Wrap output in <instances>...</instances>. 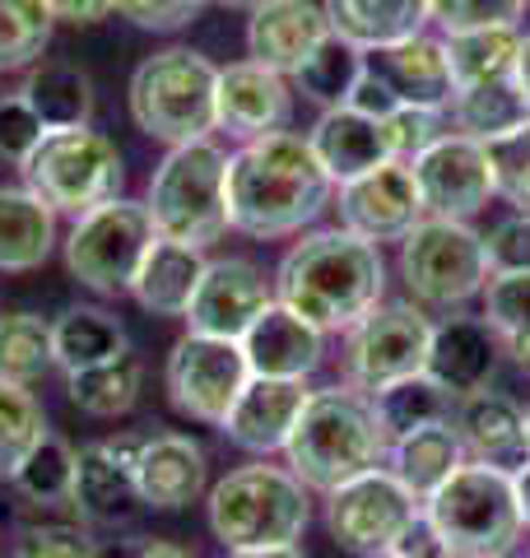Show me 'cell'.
Segmentation results:
<instances>
[{"instance_id": "6da1fadb", "label": "cell", "mask_w": 530, "mask_h": 558, "mask_svg": "<svg viewBox=\"0 0 530 558\" xmlns=\"http://www.w3.org/2000/svg\"><path fill=\"white\" fill-rule=\"evenodd\" d=\"M330 201L335 182L308 135L275 131L228 154V229L246 238H293L312 229Z\"/></svg>"}, {"instance_id": "7a4b0ae2", "label": "cell", "mask_w": 530, "mask_h": 558, "mask_svg": "<svg viewBox=\"0 0 530 558\" xmlns=\"http://www.w3.org/2000/svg\"><path fill=\"white\" fill-rule=\"evenodd\" d=\"M386 299L382 247L349 229L303 233L275 270V303H285L322 336L359 326Z\"/></svg>"}, {"instance_id": "3957f363", "label": "cell", "mask_w": 530, "mask_h": 558, "mask_svg": "<svg viewBox=\"0 0 530 558\" xmlns=\"http://www.w3.org/2000/svg\"><path fill=\"white\" fill-rule=\"evenodd\" d=\"M386 451L392 442L373 414V396L349 387V381H335V387L308 396L289 433L285 465L308 484V494H330L345 480L382 465Z\"/></svg>"}, {"instance_id": "277c9868", "label": "cell", "mask_w": 530, "mask_h": 558, "mask_svg": "<svg viewBox=\"0 0 530 558\" xmlns=\"http://www.w3.org/2000/svg\"><path fill=\"white\" fill-rule=\"evenodd\" d=\"M209 531L224 549H265V545H298L312 521L308 484L289 465H242L209 488L205 498Z\"/></svg>"}, {"instance_id": "5b68a950", "label": "cell", "mask_w": 530, "mask_h": 558, "mask_svg": "<svg viewBox=\"0 0 530 558\" xmlns=\"http://www.w3.org/2000/svg\"><path fill=\"white\" fill-rule=\"evenodd\" d=\"M154 233L205 252L228 233V149L215 140L172 145L149 178Z\"/></svg>"}, {"instance_id": "8992f818", "label": "cell", "mask_w": 530, "mask_h": 558, "mask_svg": "<svg viewBox=\"0 0 530 558\" xmlns=\"http://www.w3.org/2000/svg\"><path fill=\"white\" fill-rule=\"evenodd\" d=\"M219 65L196 47H164L145 57L131 75V121L158 145L209 140L215 126Z\"/></svg>"}, {"instance_id": "52a82bcc", "label": "cell", "mask_w": 530, "mask_h": 558, "mask_svg": "<svg viewBox=\"0 0 530 558\" xmlns=\"http://www.w3.org/2000/svg\"><path fill=\"white\" fill-rule=\"evenodd\" d=\"M423 517L447 545V558H507L521 545V508L511 475L484 461H466L423 498Z\"/></svg>"}, {"instance_id": "ba28073f", "label": "cell", "mask_w": 530, "mask_h": 558, "mask_svg": "<svg viewBox=\"0 0 530 558\" xmlns=\"http://www.w3.org/2000/svg\"><path fill=\"white\" fill-rule=\"evenodd\" d=\"M24 186L51 205L57 215H88V209L108 205L121 196L127 182V163L112 135H103L94 126L75 131H47L38 140V149L20 163Z\"/></svg>"}, {"instance_id": "9c48e42d", "label": "cell", "mask_w": 530, "mask_h": 558, "mask_svg": "<svg viewBox=\"0 0 530 558\" xmlns=\"http://www.w3.org/2000/svg\"><path fill=\"white\" fill-rule=\"evenodd\" d=\"M484 233H474L466 219L423 215L400 238V279L419 307L461 312L470 299H480L489 284Z\"/></svg>"}, {"instance_id": "30bf717a", "label": "cell", "mask_w": 530, "mask_h": 558, "mask_svg": "<svg viewBox=\"0 0 530 558\" xmlns=\"http://www.w3.org/2000/svg\"><path fill=\"white\" fill-rule=\"evenodd\" d=\"M154 219L145 201L117 196L108 205L88 209L75 219V229L65 238V270L80 279L84 289L117 299L131 293V279L140 270V260L154 247Z\"/></svg>"}, {"instance_id": "8fae6325", "label": "cell", "mask_w": 530, "mask_h": 558, "mask_svg": "<svg viewBox=\"0 0 530 558\" xmlns=\"http://www.w3.org/2000/svg\"><path fill=\"white\" fill-rule=\"evenodd\" d=\"M419 508L423 502L392 470L373 465L326 494V526L340 549L359 554V558H386V554H396L400 535L410 531Z\"/></svg>"}, {"instance_id": "7c38bea8", "label": "cell", "mask_w": 530, "mask_h": 558, "mask_svg": "<svg viewBox=\"0 0 530 558\" xmlns=\"http://www.w3.org/2000/svg\"><path fill=\"white\" fill-rule=\"evenodd\" d=\"M429 340H433V322L414 299L377 303L359 326L345 330V381L373 396L386 381L423 373Z\"/></svg>"}, {"instance_id": "4fadbf2b", "label": "cell", "mask_w": 530, "mask_h": 558, "mask_svg": "<svg viewBox=\"0 0 530 558\" xmlns=\"http://www.w3.org/2000/svg\"><path fill=\"white\" fill-rule=\"evenodd\" d=\"M246 381H252V368H246L242 344L219 340V336H196V330H186L172 344L168 368H164L172 410L196 418V424H215V428L228 418Z\"/></svg>"}, {"instance_id": "5bb4252c", "label": "cell", "mask_w": 530, "mask_h": 558, "mask_svg": "<svg viewBox=\"0 0 530 558\" xmlns=\"http://www.w3.org/2000/svg\"><path fill=\"white\" fill-rule=\"evenodd\" d=\"M410 168H414V182H419L423 215L470 223L493 196H498L489 145H480V140H470V135L447 131L437 145L423 149Z\"/></svg>"}, {"instance_id": "9a60e30c", "label": "cell", "mask_w": 530, "mask_h": 558, "mask_svg": "<svg viewBox=\"0 0 530 558\" xmlns=\"http://www.w3.org/2000/svg\"><path fill=\"white\" fill-rule=\"evenodd\" d=\"M330 209L340 215V229L377 242V247H382V242H400L423 219L414 168L400 163V159H386L382 168L335 186Z\"/></svg>"}, {"instance_id": "2e32d148", "label": "cell", "mask_w": 530, "mask_h": 558, "mask_svg": "<svg viewBox=\"0 0 530 558\" xmlns=\"http://www.w3.org/2000/svg\"><path fill=\"white\" fill-rule=\"evenodd\" d=\"M275 303V279L246 256H224L209 260L196 293L186 307V330L196 336H219V340H242L252 322Z\"/></svg>"}, {"instance_id": "e0dca14e", "label": "cell", "mask_w": 530, "mask_h": 558, "mask_svg": "<svg viewBox=\"0 0 530 558\" xmlns=\"http://www.w3.org/2000/svg\"><path fill=\"white\" fill-rule=\"evenodd\" d=\"M293 89L279 70H265L256 61H233L219 70L215 84V126L233 140H261L289 126Z\"/></svg>"}, {"instance_id": "ac0fdd59", "label": "cell", "mask_w": 530, "mask_h": 558, "mask_svg": "<svg viewBox=\"0 0 530 558\" xmlns=\"http://www.w3.org/2000/svg\"><path fill=\"white\" fill-rule=\"evenodd\" d=\"M135 488L140 502L158 512H182L205 494L209 457L186 433H145L135 447Z\"/></svg>"}, {"instance_id": "d6986e66", "label": "cell", "mask_w": 530, "mask_h": 558, "mask_svg": "<svg viewBox=\"0 0 530 558\" xmlns=\"http://www.w3.org/2000/svg\"><path fill=\"white\" fill-rule=\"evenodd\" d=\"M326 38H330V20L316 0H261L252 20H246V61L293 80L298 65Z\"/></svg>"}, {"instance_id": "ffe728a7", "label": "cell", "mask_w": 530, "mask_h": 558, "mask_svg": "<svg viewBox=\"0 0 530 558\" xmlns=\"http://www.w3.org/2000/svg\"><path fill=\"white\" fill-rule=\"evenodd\" d=\"M451 428L461 438L470 461H484L503 475H517L530 465V447H526V410L503 391H470L456 396L451 410Z\"/></svg>"}, {"instance_id": "44dd1931", "label": "cell", "mask_w": 530, "mask_h": 558, "mask_svg": "<svg viewBox=\"0 0 530 558\" xmlns=\"http://www.w3.org/2000/svg\"><path fill=\"white\" fill-rule=\"evenodd\" d=\"M363 65L396 94L400 108L447 112L451 98H456L447 51H442V38H429V33H414V38H400V43L363 51Z\"/></svg>"}, {"instance_id": "7402d4cb", "label": "cell", "mask_w": 530, "mask_h": 558, "mask_svg": "<svg viewBox=\"0 0 530 558\" xmlns=\"http://www.w3.org/2000/svg\"><path fill=\"white\" fill-rule=\"evenodd\" d=\"M308 387L303 381H285V377H252L233 400V410L219 424V433L233 447L252 451V457H275L289 447V433L298 424V414L308 405Z\"/></svg>"}, {"instance_id": "603a6c76", "label": "cell", "mask_w": 530, "mask_h": 558, "mask_svg": "<svg viewBox=\"0 0 530 558\" xmlns=\"http://www.w3.org/2000/svg\"><path fill=\"white\" fill-rule=\"evenodd\" d=\"M503 340L484 317L470 312H447L442 322H433V340H429V363L423 373L437 377L451 396H470L484 391L493 368H498Z\"/></svg>"}, {"instance_id": "cb8c5ba5", "label": "cell", "mask_w": 530, "mask_h": 558, "mask_svg": "<svg viewBox=\"0 0 530 558\" xmlns=\"http://www.w3.org/2000/svg\"><path fill=\"white\" fill-rule=\"evenodd\" d=\"M246 354L252 377H285V381H308L326 359V336L312 322H303L285 303H270L252 322V330L238 340Z\"/></svg>"}, {"instance_id": "d4e9b609", "label": "cell", "mask_w": 530, "mask_h": 558, "mask_svg": "<svg viewBox=\"0 0 530 558\" xmlns=\"http://www.w3.org/2000/svg\"><path fill=\"white\" fill-rule=\"evenodd\" d=\"M312 140V154L322 159L326 178L340 186V182H353L363 178V172L382 168L392 159V149H386V131L377 117H363L353 108H330L316 117V126L308 131Z\"/></svg>"}, {"instance_id": "484cf974", "label": "cell", "mask_w": 530, "mask_h": 558, "mask_svg": "<svg viewBox=\"0 0 530 558\" xmlns=\"http://www.w3.org/2000/svg\"><path fill=\"white\" fill-rule=\"evenodd\" d=\"M70 508H75L84 521H127L140 502L135 488V470L131 461H121L112 442H88L75 451V484H70Z\"/></svg>"}, {"instance_id": "4316f807", "label": "cell", "mask_w": 530, "mask_h": 558, "mask_svg": "<svg viewBox=\"0 0 530 558\" xmlns=\"http://www.w3.org/2000/svg\"><path fill=\"white\" fill-rule=\"evenodd\" d=\"M205 266H209V260L196 247L154 238V247L145 252V260H140V270L131 279L135 303L145 312H154V317H186L191 293H196Z\"/></svg>"}, {"instance_id": "83f0119b", "label": "cell", "mask_w": 530, "mask_h": 558, "mask_svg": "<svg viewBox=\"0 0 530 558\" xmlns=\"http://www.w3.org/2000/svg\"><path fill=\"white\" fill-rule=\"evenodd\" d=\"M57 247V209L28 186H0V270H38Z\"/></svg>"}, {"instance_id": "f1b7e54d", "label": "cell", "mask_w": 530, "mask_h": 558, "mask_svg": "<svg viewBox=\"0 0 530 558\" xmlns=\"http://www.w3.org/2000/svg\"><path fill=\"white\" fill-rule=\"evenodd\" d=\"M322 10L335 38L363 51L414 38L429 24V0H322Z\"/></svg>"}, {"instance_id": "f546056e", "label": "cell", "mask_w": 530, "mask_h": 558, "mask_svg": "<svg viewBox=\"0 0 530 558\" xmlns=\"http://www.w3.org/2000/svg\"><path fill=\"white\" fill-rule=\"evenodd\" d=\"M24 102L43 131H75L94 121V80L70 61H38L24 75Z\"/></svg>"}, {"instance_id": "4dcf8cb0", "label": "cell", "mask_w": 530, "mask_h": 558, "mask_svg": "<svg viewBox=\"0 0 530 558\" xmlns=\"http://www.w3.org/2000/svg\"><path fill=\"white\" fill-rule=\"evenodd\" d=\"M470 457L461 438H456L451 424H433V428H419V433H405V438L392 442V451H386V470L410 488V494L423 502L433 494V488L447 484L456 470H461Z\"/></svg>"}, {"instance_id": "1f68e13d", "label": "cell", "mask_w": 530, "mask_h": 558, "mask_svg": "<svg viewBox=\"0 0 530 558\" xmlns=\"http://www.w3.org/2000/svg\"><path fill=\"white\" fill-rule=\"evenodd\" d=\"M451 410H456V396L429 373H410L373 391V414L386 433V442L405 438V433H419V428H433V424H451Z\"/></svg>"}, {"instance_id": "d6a6232c", "label": "cell", "mask_w": 530, "mask_h": 558, "mask_svg": "<svg viewBox=\"0 0 530 558\" xmlns=\"http://www.w3.org/2000/svg\"><path fill=\"white\" fill-rule=\"evenodd\" d=\"M127 349H131L127 326L103 307H65L61 317L51 322V354H57V368H65V373L108 363L117 354H127Z\"/></svg>"}, {"instance_id": "836d02e7", "label": "cell", "mask_w": 530, "mask_h": 558, "mask_svg": "<svg viewBox=\"0 0 530 558\" xmlns=\"http://www.w3.org/2000/svg\"><path fill=\"white\" fill-rule=\"evenodd\" d=\"M447 121L456 135H470L480 145H493V140L511 135L517 126L530 121V108L517 89V80H489V84H470V89H456Z\"/></svg>"}, {"instance_id": "e575fe53", "label": "cell", "mask_w": 530, "mask_h": 558, "mask_svg": "<svg viewBox=\"0 0 530 558\" xmlns=\"http://www.w3.org/2000/svg\"><path fill=\"white\" fill-rule=\"evenodd\" d=\"M442 51H447V65H451L456 89L489 84V80H511V75H517L521 28L517 24H503V28L447 33V38H442Z\"/></svg>"}, {"instance_id": "d590c367", "label": "cell", "mask_w": 530, "mask_h": 558, "mask_svg": "<svg viewBox=\"0 0 530 558\" xmlns=\"http://www.w3.org/2000/svg\"><path fill=\"white\" fill-rule=\"evenodd\" d=\"M70 377V405L88 418H117L135 410L140 391H145V363L140 354H117L108 363H94V368L65 373Z\"/></svg>"}, {"instance_id": "8d00e7d4", "label": "cell", "mask_w": 530, "mask_h": 558, "mask_svg": "<svg viewBox=\"0 0 530 558\" xmlns=\"http://www.w3.org/2000/svg\"><path fill=\"white\" fill-rule=\"evenodd\" d=\"M359 75H363V47H353V43H345V38H335L330 33V38L316 47L303 65H298L293 84H298V94H303L308 102H316L322 112H330V108H345L349 102Z\"/></svg>"}, {"instance_id": "74e56055", "label": "cell", "mask_w": 530, "mask_h": 558, "mask_svg": "<svg viewBox=\"0 0 530 558\" xmlns=\"http://www.w3.org/2000/svg\"><path fill=\"white\" fill-rule=\"evenodd\" d=\"M57 368L51 354V322H43L38 312H5L0 317V377L5 381H43Z\"/></svg>"}, {"instance_id": "f35d334b", "label": "cell", "mask_w": 530, "mask_h": 558, "mask_svg": "<svg viewBox=\"0 0 530 558\" xmlns=\"http://www.w3.org/2000/svg\"><path fill=\"white\" fill-rule=\"evenodd\" d=\"M47 438V410L24 381L0 377V480H14V470L28 461V451Z\"/></svg>"}, {"instance_id": "ab89813d", "label": "cell", "mask_w": 530, "mask_h": 558, "mask_svg": "<svg viewBox=\"0 0 530 558\" xmlns=\"http://www.w3.org/2000/svg\"><path fill=\"white\" fill-rule=\"evenodd\" d=\"M51 33H57V14L47 0H0V75L38 65Z\"/></svg>"}, {"instance_id": "60d3db41", "label": "cell", "mask_w": 530, "mask_h": 558, "mask_svg": "<svg viewBox=\"0 0 530 558\" xmlns=\"http://www.w3.org/2000/svg\"><path fill=\"white\" fill-rule=\"evenodd\" d=\"M28 502L38 508H51V502H70V484H75V451H70L61 438H47L28 451V461L14 470L10 480Z\"/></svg>"}, {"instance_id": "b9f144b4", "label": "cell", "mask_w": 530, "mask_h": 558, "mask_svg": "<svg viewBox=\"0 0 530 558\" xmlns=\"http://www.w3.org/2000/svg\"><path fill=\"white\" fill-rule=\"evenodd\" d=\"M14 558H103L80 521H33L14 535Z\"/></svg>"}, {"instance_id": "7bdbcfd3", "label": "cell", "mask_w": 530, "mask_h": 558, "mask_svg": "<svg viewBox=\"0 0 530 558\" xmlns=\"http://www.w3.org/2000/svg\"><path fill=\"white\" fill-rule=\"evenodd\" d=\"M480 299H484L480 317L498 330V340L526 336V330H530V270L489 275V284H484Z\"/></svg>"}, {"instance_id": "ee69618b", "label": "cell", "mask_w": 530, "mask_h": 558, "mask_svg": "<svg viewBox=\"0 0 530 558\" xmlns=\"http://www.w3.org/2000/svg\"><path fill=\"white\" fill-rule=\"evenodd\" d=\"M489 163H493V186H498V196L530 215V121L511 135L493 140Z\"/></svg>"}, {"instance_id": "f6af8a7d", "label": "cell", "mask_w": 530, "mask_h": 558, "mask_svg": "<svg viewBox=\"0 0 530 558\" xmlns=\"http://www.w3.org/2000/svg\"><path fill=\"white\" fill-rule=\"evenodd\" d=\"M530 0H429V20L447 33H470V28H503L517 24Z\"/></svg>"}, {"instance_id": "bcb514c9", "label": "cell", "mask_w": 530, "mask_h": 558, "mask_svg": "<svg viewBox=\"0 0 530 558\" xmlns=\"http://www.w3.org/2000/svg\"><path fill=\"white\" fill-rule=\"evenodd\" d=\"M382 131H386V149H392V159L414 163L423 149L437 145V140L447 135V112H433V108H396L392 117L382 121Z\"/></svg>"}, {"instance_id": "7dc6e473", "label": "cell", "mask_w": 530, "mask_h": 558, "mask_svg": "<svg viewBox=\"0 0 530 558\" xmlns=\"http://www.w3.org/2000/svg\"><path fill=\"white\" fill-rule=\"evenodd\" d=\"M484 256H489L493 275L530 270V215H526V209H511V215H503L484 233Z\"/></svg>"}, {"instance_id": "c3c4849f", "label": "cell", "mask_w": 530, "mask_h": 558, "mask_svg": "<svg viewBox=\"0 0 530 558\" xmlns=\"http://www.w3.org/2000/svg\"><path fill=\"white\" fill-rule=\"evenodd\" d=\"M43 121L33 117L24 94H0V159L5 163H24L43 140Z\"/></svg>"}, {"instance_id": "681fc988", "label": "cell", "mask_w": 530, "mask_h": 558, "mask_svg": "<svg viewBox=\"0 0 530 558\" xmlns=\"http://www.w3.org/2000/svg\"><path fill=\"white\" fill-rule=\"evenodd\" d=\"M205 0H112V10L121 20H131L145 33H177L201 14Z\"/></svg>"}, {"instance_id": "f907efd6", "label": "cell", "mask_w": 530, "mask_h": 558, "mask_svg": "<svg viewBox=\"0 0 530 558\" xmlns=\"http://www.w3.org/2000/svg\"><path fill=\"white\" fill-rule=\"evenodd\" d=\"M345 108L363 112V117H377V121H386V117H392V112L400 108V102H396V94L386 89V84L373 75V70L363 65V75H359V84H353V94H349Z\"/></svg>"}, {"instance_id": "816d5d0a", "label": "cell", "mask_w": 530, "mask_h": 558, "mask_svg": "<svg viewBox=\"0 0 530 558\" xmlns=\"http://www.w3.org/2000/svg\"><path fill=\"white\" fill-rule=\"evenodd\" d=\"M396 554H400V558H447V545H442V535L433 531V521L423 517V508H419V517L410 521V531L400 535Z\"/></svg>"}, {"instance_id": "f5cc1de1", "label": "cell", "mask_w": 530, "mask_h": 558, "mask_svg": "<svg viewBox=\"0 0 530 558\" xmlns=\"http://www.w3.org/2000/svg\"><path fill=\"white\" fill-rule=\"evenodd\" d=\"M47 5L65 24H98L112 14V0H47Z\"/></svg>"}, {"instance_id": "db71d44e", "label": "cell", "mask_w": 530, "mask_h": 558, "mask_svg": "<svg viewBox=\"0 0 530 558\" xmlns=\"http://www.w3.org/2000/svg\"><path fill=\"white\" fill-rule=\"evenodd\" d=\"M127 558H191L182 545H172V539H145L140 549H131Z\"/></svg>"}, {"instance_id": "11a10c76", "label": "cell", "mask_w": 530, "mask_h": 558, "mask_svg": "<svg viewBox=\"0 0 530 558\" xmlns=\"http://www.w3.org/2000/svg\"><path fill=\"white\" fill-rule=\"evenodd\" d=\"M228 558H308L298 545H265V549H228Z\"/></svg>"}, {"instance_id": "9f6ffc18", "label": "cell", "mask_w": 530, "mask_h": 558, "mask_svg": "<svg viewBox=\"0 0 530 558\" xmlns=\"http://www.w3.org/2000/svg\"><path fill=\"white\" fill-rule=\"evenodd\" d=\"M517 89H521V98H526V108H530V33H521V51H517Z\"/></svg>"}, {"instance_id": "6f0895ef", "label": "cell", "mask_w": 530, "mask_h": 558, "mask_svg": "<svg viewBox=\"0 0 530 558\" xmlns=\"http://www.w3.org/2000/svg\"><path fill=\"white\" fill-rule=\"evenodd\" d=\"M511 488H517V508H521V526L530 531V465L511 475Z\"/></svg>"}, {"instance_id": "680465c9", "label": "cell", "mask_w": 530, "mask_h": 558, "mask_svg": "<svg viewBox=\"0 0 530 558\" xmlns=\"http://www.w3.org/2000/svg\"><path fill=\"white\" fill-rule=\"evenodd\" d=\"M503 354H511V363H517L521 373H530V330H526V336L503 340Z\"/></svg>"}, {"instance_id": "91938a15", "label": "cell", "mask_w": 530, "mask_h": 558, "mask_svg": "<svg viewBox=\"0 0 530 558\" xmlns=\"http://www.w3.org/2000/svg\"><path fill=\"white\" fill-rule=\"evenodd\" d=\"M215 5H224V10H246V14H252L261 0H215Z\"/></svg>"}, {"instance_id": "94428289", "label": "cell", "mask_w": 530, "mask_h": 558, "mask_svg": "<svg viewBox=\"0 0 530 558\" xmlns=\"http://www.w3.org/2000/svg\"><path fill=\"white\" fill-rule=\"evenodd\" d=\"M526 447H530V410H526Z\"/></svg>"}, {"instance_id": "6125c7cd", "label": "cell", "mask_w": 530, "mask_h": 558, "mask_svg": "<svg viewBox=\"0 0 530 558\" xmlns=\"http://www.w3.org/2000/svg\"><path fill=\"white\" fill-rule=\"evenodd\" d=\"M386 558H400V554H386Z\"/></svg>"}]
</instances>
